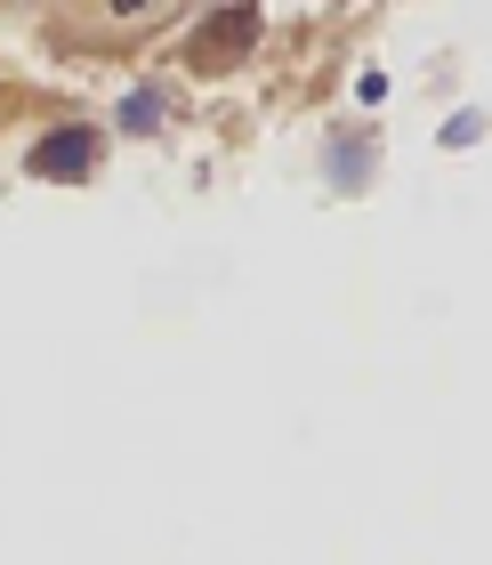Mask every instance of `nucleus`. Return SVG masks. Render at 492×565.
I'll return each mask as SVG.
<instances>
[{
  "instance_id": "nucleus-1",
  "label": "nucleus",
  "mask_w": 492,
  "mask_h": 565,
  "mask_svg": "<svg viewBox=\"0 0 492 565\" xmlns=\"http://www.w3.org/2000/svg\"><path fill=\"white\" fill-rule=\"evenodd\" d=\"M250 41H258V9H211L202 33L186 41V57H194V73H226Z\"/></svg>"
},
{
  "instance_id": "nucleus-2",
  "label": "nucleus",
  "mask_w": 492,
  "mask_h": 565,
  "mask_svg": "<svg viewBox=\"0 0 492 565\" xmlns=\"http://www.w3.org/2000/svg\"><path fill=\"white\" fill-rule=\"evenodd\" d=\"M89 162H97V130H82V121L33 146V170H41V178H82Z\"/></svg>"
}]
</instances>
